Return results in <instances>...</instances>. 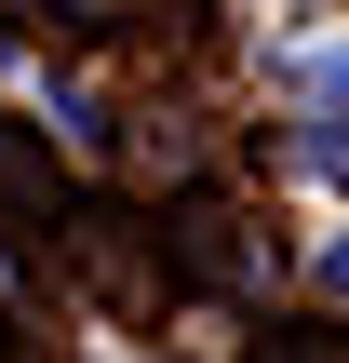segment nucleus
<instances>
[{
	"instance_id": "obj_1",
	"label": "nucleus",
	"mask_w": 349,
	"mask_h": 363,
	"mask_svg": "<svg viewBox=\"0 0 349 363\" xmlns=\"http://www.w3.org/2000/svg\"><path fill=\"white\" fill-rule=\"evenodd\" d=\"M296 135H309V162L349 189V40H336V54H309V81H296Z\"/></svg>"
},
{
	"instance_id": "obj_2",
	"label": "nucleus",
	"mask_w": 349,
	"mask_h": 363,
	"mask_svg": "<svg viewBox=\"0 0 349 363\" xmlns=\"http://www.w3.org/2000/svg\"><path fill=\"white\" fill-rule=\"evenodd\" d=\"M269 363H349V337H336V323H309V337H282Z\"/></svg>"
},
{
	"instance_id": "obj_3",
	"label": "nucleus",
	"mask_w": 349,
	"mask_h": 363,
	"mask_svg": "<svg viewBox=\"0 0 349 363\" xmlns=\"http://www.w3.org/2000/svg\"><path fill=\"white\" fill-rule=\"evenodd\" d=\"M323 296H349V242H336V256H323Z\"/></svg>"
}]
</instances>
